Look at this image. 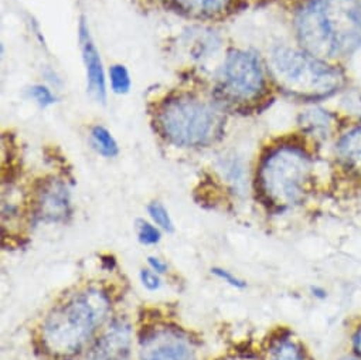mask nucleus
I'll list each match as a JSON object with an SVG mask.
<instances>
[{
    "label": "nucleus",
    "mask_w": 361,
    "mask_h": 360,
    "mask_svg": "<svg viewBox=\"0 0 361 360\" xmlns=\"http://www.w3.org/2000/svg\"><path fill=\"white\" fill-rule=\"evenodd\" d=\"M305 52L330 60L350 56L361 46L360 0H307L295 18Z\"/></svg>",
    "instance_id": "nucleus-1"
},
{
    "label": "nucleus",
    "mask_w": 361,
    "mask_h": 360,
    "mask_svg": "<svg viewBox=\"0 0 361 360\" xmlns=\"http://www.w3.org/2000/svg\"><path fill=\"white\" fill-rule=\"evenodd\" d=\"M111 302L98 288L84 289L57 306L44 320L42 342L51 356L68 357L80 352L109 313Z\"/></svg>",
    "instance_id": "nucleus-2"
},
{
    "label": "nucleus",
    "mask_w": 361,
    "mask_h": 360,
    "mask_svg": "<svg viewBox=\"0 0 361 360\" xmlns=\"http://www.w3.org/2000/svg\"><path fill=\"white\" fill-rule=\"evenodd\" d=\"M154 121L159 132L169 142L182 148L207 146L220 136L224 124L217 107L189 94L163 101Z\"/></svg>",
    "instance_id": "nucleus-3"
},
{
    "label": "nucleus",
    "mask_w": 361,
    "mask_h": 360,
    "mask_svg": "<svg viewBox=\"0 0 361 360\" xmlns=\"http://www.w3.org/2000/svg\"><path fill=\"white\" fill-rule=\"evenodd\" d=\"M268 66L281 90L305 100L330 97L344 83L340 70L305 50L276 47L271 52Z\"/></svg>",
    "instance_id": "nucleus-4"
},
{
    "label": "nucleus",
    "mask_w": 361,
    "mask_h": 360,
    "mask_svg": "<svg viewBox=\"0 0 361 360\" xmlns=\"http://www.w3.org/2000/svg\"><path fill=\"white\" fill-rule=\"evenodd\" d=\"M312 159L299 146L282 145L272 149L262 160L258 184L262 196L278 209L300 203L307 192Z\"/></svg>",
    "instance_id": "nucleus-5"
},
{
    "label": "nucleus",
    "mask_w": 361,
    "mask_h": 360,
    "mask_svg": "<svg viewBox=\"0 0 361 360\" xmlns=\"http://www.w3.org/2000/svg\"><path fill=\"white\" fill-rule=\"evenodd\" d=\"M220 90L231 102H251L258 100L267 87L265 68L251 52L233 50L219 76Z\"/></svg>",
    "instance_id": "nucleus-6"
},
{
    "label": "nucleus",
    "mask_w": 361,
    "mask_h": 360,
    "mask_svg": "<svg viewBox=\"0 0 361 360\" xmlns=\"http://www.w3.org/2000/svg\"><path fill=\"white\" fill-rule=\"evenodd\" d=\"M193 349L189 339L173 329H157L140 343L142 360H192Z\"/></svg>",
    "instance_id": "nucleus-7"
},
{
    "label": "nucleus",
    "mask_w": 361,
    "mask_h": 360,
    "mask_svg": "<svg viewBox=\"0 0 361 360\" xmlns=\"http://www.w3.org/2000/svg\"><path fill=\"white\" fill-rule=\"evenodd\" d=\"M80 42H81L82 59H84L85 70H87L88 90L97 101L105 102V100H106V78H105L104 66H102L99 53L90 36L88 28L84 23V20L80 25Z\"/></svg>",
    "instance_id": "nucleus-8"
},
{
    "label": "nucleus",
    "mask_w": 361,
    "mask_h": 360,
    "mask_svg": "<svg viewBox=\"0 0 361 360\" xmlns=\"http://www.w3.org/2000/svg\"><path fill=\"white\" fill-rule=\"evenodd\" d=\"M39 216L44 220L59 222L70 212V193L60 180H51L39 193Z\"/></svg>",
    "instance_id": "nucleus-9"
},
{
    "label": "nucleus",
    "mask_w": 361,
    "mask_h": 360,
    "mask_svg": "<svg viewBox=\"0 0 361 360\" xmlns=\"http://www.w3.org/2000/svg\"><path fill=\"white\" fill-rule=\"evenodd\" d=\"M130 343L129 326L116 322L104 333L92 350V360H122Z\"/></svg>",
    "instance_id": "nucleus-10"
},
{
    "label": "nucleus",
    "mask_w": 361,
    "mask_h": 360,
    "mask_svg": "<svg viewBox=\"0 0 361 360\" xmlns=\"http://www.w3.org/2000/svg\"><path fill=\"white\" fill-rule=\"evenodd\" d=\"M163 2L195 18H213L227 11L233 0H163Z\"/></svg>",
    "instance_id": "nucleus-11"
},
{
    "label": "nucleus",
    "mask_w": 361,
    "mask_h": 360,
    "mask_svg": "<svg viewBox=\"0 0 361 360\" xmlns=\"http://www.w3.org/2000/svg\"><path fill=\"white\" fill-rule=\"evenodd\" d=\"M337 156L351 170L361 173V126L344 133L337 142Z\"/></svg>",
    "instance_id": "nucleus-12"
},
{
    "label": "nucleus",
    "mask_w": 361,
    "mask_h": 360,
    "mask_svg": "<svg viewBox=\"0 0 361 360\" xmlns=\"http://www.w3.org/2000/svg\"><path fill=\"white\" fill-rule=\"evenodd\" d=\"M91 138H92V143L94 146L97 148V150L106 156V157H114L118 155L119 152V148H118V143L115 140V138L112 136V133L101 126V125H97L92 128L91 131Z\"/></svg>",
    "instance_id": "nucleus-13"
},
{
    "label": "nucleus",
    "mask_w": 361,
    "mask_h": 360,
    "mask_svg": "<svg viewBox=\"0 0 361 360\" xmlns=\"http://www.w3.org/2000/svg\"><path fill=\"white\" fill-rule=\"evenodd\" d=\"M109 80L112 91L116 94H126L130 90V76L128 68L122 64H115L109 68Z\"/></svg>",
    "instance_id": "nucleus-14"
},
{
    "label": "nucleus",
    "mask_w": 361,
    "mask_h": 360,
    "mask_svg": "<svg viewBox=\"0 0 361 360\" xmlns=\"http://www.w3.org/2000/svg\"><path fill=\"white\" fill-rule=\"evenodd\" d=\"M305 126L314 133H327L331 126V119L324 111H309L303 115Z\"/></svg>",
    "instance_id": "nucleus-15"
},
{
    "label": "nucleus",
    "mask_w": 361,
    "mask_h": 360,
    "mask_svg": "<svg viewBox=\"0 0 361 360\" xmlns=\"http://www.w3.org/2000/svg\"><path fill=\"white\" fill-rule=\"evenodd\" d=\"M269 360H303V356L296 343L282 340L272 349Z\"/></svg>",
    "instance_id": "nucleus-16"
},
{
    "label": "nucleus",
    "mask_w": 361,
    "mask_h": 360,
    "mask_svg": "<svg viewBox=\"0 0 361 360\" xmlns=\"http://www.w3.org/2000/svg\"><path fill=\"white\" fill-rule=\"evenodd\" d=\"M149 215H150L152 220L163 230H167V232L173 230V222L170 219V215L161 203H157V202L152 203L149 206Z\"/></svg>",
    "instance_id": "nucleus-17"
},
{
    "label": "nucleus",
    "mask_w": 361,
    "mask_h": 360,
    "mask_svg": "<svg viewBox=\"0 0 361 360\" xmlns=\"http://www.w3.org/2000/svg\"><path fill=\"white\" fill-rule=\"evenodd\" d=\"M30 97L40 105V107H50L56 102L54 94L44 85H35L30 88Z\"/></svg>",
    "instance_id": "nucleus-18"
},
{
    "label": "nucleus",
    "mask_w": 361,
    "mask_h": 360,
    "mask_svg": "<svg viewBox=\"0 0 361 360\" xmlns=\"http://www.w3.org/2000/svg\"><path fill=\"white\" fill-rule=\"evenodd\" d=\"M137 234H139V240L143 244H156L160 240V232L154 226L146 222H139Z\"/></svg>",
    "instance_id": "nucleus-19"
},
{
    "label": "nucleus",
    "mask_w": 361,
    "mask_h": 360,
    "mask_svg": "<svg viewBox=\"0 0 361 360\" xmlns=\"http://www.w3.org/2000/svg\"><path fill=\"white\" fill-rule=\"evenodd\" d=\"M140 281H142V284H143L147 289H150V291L157 289V288L160 287V278H159V274H157V272H154L153 270H152V271H149V270H143V271L140 272Z\"/></svg>",
    "instance_id": "nucleus-20"
},
{
    "label": "nucleus",
    "mask_w": 361,
    "mask_h": 360,
    "mask_svg": "<svg viewBox=\"0 0 361 360\" xmlns=\"http://www.w3.org/2000/svg\"><path fill=\"white\" fill-rule=\"evenodd\" d=\"M213 272L220 278L223 280L224 282L230 284L231 287H235V288H243L244 287V282L241 280H238L235 275H233L230 271L227 270H223V268H214Z\"/></svg>",
    "instance_id": "nucleus-21"
},
{
    "label": "nucleus",
    "mask_w": 361,
    "mask_h": 360,
    "mask_svg": "<svg viewBox=\"0 0 361 360\" xmlns=\"http://www.w3.org/2000/svg\"><path fill=\"white\" fill-rule=\"evenodd\" d=\"M149 265H150V268H152L154 272H157V274H163V272H166V270H167V265H166L161 260L154 258V257H149Z\"/></svg>",
    "instance_id": "nucleus-22"
},
{
    "label": "nucleus",
    "mask_w": 361,
    "mask_h": 360,
    "mask_svg": "<svg viewBox=\"0 0 361 360\" xmlns=\"http://www.w3.org/2000/svg\"><path fill=\"white\" fill-rule=\"evenodd\" d=\"M353 342H354V349H355L357 354L361 357V328L355 332Z\"/></svg>",
    "instance_id": "nucleus-23"
},
{
    "label": "nucleus",
    "mask_w": 361,
    "mask_h": 360,
    "mask_svg": "<svg viewBox=\"0 0 361 360\" xmlns=\"http://www.w3.org/2000/svg\"><path fill=\"white\" fill-rule=\"evenodd\" d=\"M347 360H361V359H355V357H354V359H347Z\"/></svg>",
    "instance_id": "nucleus-24"
}]
</instances>
